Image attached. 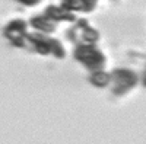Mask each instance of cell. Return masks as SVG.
Instances as JSON below:
<instances>
[{"label": "cell", "mask_w": 146, "mask_h": 144, "mask_svg": "<svg viewBox=\"0 0 146 144\" xmlns=\"http://www.w3.org/2000/svg\"><path fill=\"white\" fill-rule=\"evenodd\" d=\"M27 45H31L32 50L41 55H53L56 58H64L66 55V50L62 42L48 34H41L35 31L28 32L25 39V47Z\"/></svg>", "instance_id": "1"}, {"label": "cell", "mask_w": 146, "mask_h": 144, "mask_svg": "<svg viewBox=\"0 0 146 144\" xmlns=\"http://www.w3.org/2000/svg\"><path fill=\"white\" fill-rule=\"evenodd\" d=\"M76 61H79L83 67H86L91 71L102 70L107 64V58L104 53L100 50L96 44H82L76 45L75 51H73Z\"/></svg>", "instance_id": "2"}, {"label": "cell", "mask_w": 146, "mask_h": 144, "mask_svg": "<svg viewBox=\"0 0 146 144\" xmlns=\"http://www.w3.org/2000/svg\"><path fill=\"white\" fill-rule=\"evenodd\" d=\"M110 74H111V80H110L111 90L117 96H123L129 93L131 89L136 87L137 82H139L137 74L129 68H117L111 71Z\"/></svg>", "instance_id": "3"}, {"label": "cell", "mask_w": 146, "mask_h": 144, "mask_svg": "<svg viewBox=\"0 0 146 144\" xmlns=\"http://www.w3.org/2000/svg\"><path fill=\"white\" fill-rule=\"evenodd\" d=\"M69 41H73L75 45L82 44H96L100 39V32L95 28H92L88 20L85 19H76L75 25L67 31Z\"/></svg>", "instance_id": "4"}, {"label": "cell", "mask_w": 146, "mask_h": 144, "mask_svg": "<svg viewBox=\"0 0 146 144\" xmlns=\"http://www.w3.org/2000/svg\"><path fill=\"white\" fill-rule=\"evenodd\" d=\"M28 23L22 19H13L10 20L3 29V35L16 47H25V39H27V31Z\"/></svg>", "instance_id": "5"}, {"label": "cell", "mask_w": 146, "mask_h": 144, "mask_svg": "<svg viewBox=\"0 0 146 144\" xmlns=\"http://www.w3.org/2000/svg\"><path fill=\"white\" fill-rule=\"evenodd\" d=\"M44 15H47L51 20L54 22H75L76 20V15L75 12L69 10L67 7L62 6H48L44 10Z\"/></svg>", "instance_id": "6"}, {"label": "cell", "mask_w": 146, "mask_h": 144, "mask_svg": "<svg viewBox=\"0 0 146 144\" xmlns=\"http://www.w3.org/2000/svg\"><path fill=\"white\" fill-rule=\"evenodd\" d=\"M29 26L35 31V32H41V34H48L51 35L56 32L57 29V22L51 20L47 15H38V16H34L29 20Z\"/></svg>", "instance_id": "7"}, {"label": "cell", "mask_w": 146, "mask_h": 144, "mask_svg": "<svg viewBox=\"0 0 146 144\" xmlns=\"http://www.w3.org/2000/svg\"><path fill=\"white\" fill-rule=\"evenodd\" d=\"M110 80H111V74L107 73L104 68L92 71V74L89 77V82L96 87H107V86H110Z\"/></svg>", "instance_id": "8"}, {"label": "cell", "mask_w": 146, "mask_h": 144, "mask_svg": "<svg viewBox=\"0 0 146 144\" xmlns=\"http://www.w3.org/2000/svg\"><path fill=\"white\" fill-rule=\"evenodd\" d=\"M18 2L25 5V6H35V5H38L41 0H18Z\"/></svg>", "instance_id": "9"}, {"label": "cell", "mask_w": 146, "mask_h": 144, "mask_svg": "<svg viewBox=\"0 0 146 144\" xmlns=\"http://www.w3.org/2000/svg\"><path fill=\"white\" fill-rule=\"evenodd\" d=\"M142 82H143V85L146 86V68H145V73H143V76H142Z\"/></svg>", "instance_id": "10"}]
</instances>
